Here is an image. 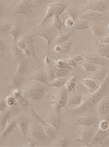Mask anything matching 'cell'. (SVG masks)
<instances>
[{
  "mask_svg": "<svg viewBox=\"0 0 109 147\" xmlns=\"http://www.w3.org/2000/svg\"><path fill=\"white\" fill-rule=\"evenodd\" d=\"M109 90V71L108 75L106 76L105 79L103 80V82L101 84L100 87L98 88V90L96 91H95L94 93H91V96H89L88 99L84 100V102L77 109L71 110V111H76V112H86L89 110L93 109L98 103V102L104 96L107 95V93L108 92Z\"/></svg>",
  "mask_w": 109,
  "mask_h": 147,
  "instance_id": "1",
  "label": "cell"
},
{
  "mask_svg": "<svg viewBox=\"0 0 109 147\" xmlns=\"http://www.w3.org/2000/svg\"><path fill=\"white\" fill-rule=\"evenodd\" d=\"M68 102V92L65 87H62V90L55 95L51 101V107L55 112V115L61 120V111L66 106Z\"/></svg>",
  "mask_w": 109,
  "mask_h": 147,
  "instance_id": "2",
  "label": "cell"
},
{
  "mask_svg": "<svg viewBox=\"0 0 109 147\" xmlns=\"http://www.w3.org/2000/svg\"><path fill=\"white\" fill-rule=\"evenodd\" d=\"M46 88L45 84L35 82L32 85L26 88L23 90L22 94L28 100L38 101V100H40V99H41L43 97V96L45 94V91H46Z\"/></svg>",
  "mask_w": 109,
  "mask_h": 147,
  "instance_id": "3",
  "label": "cell"
},
{
  "mask_svg": "<svg viewBox=\"0 0 109 147\" xmlns=\"http://www.w3.org/2000/svg\"><path fill=\"white\" fill-rule=\"evenodd\" d=\"M83 10H93L97 12H104L108 9V4L102 0H89L86 1L81 7Z\"/></svg>",
  "mask_w": 109,
  "mask_h": 147,
  "instance_id": "4",
  "label": "cell"
},
{
  "mask_svg": "<svg viewBox=\"0 0 109 147\" xmlns=\"http://www.w3.org/2000/svg\"><path fill=\"white\" fill-rule=\"evenodd\" d=\"M33 7L32 0H19L15 4L14 14L28 16L33 13Z\"/></svg>",
  "mask_w": 109,
  "mask_h": 147,
  "instance_id": "5",
  "label": "cell"
},
{
  "mask_svg": "<svg viewBox=\"0 0 109 147\" xmlns=\"http://www.w3.org/2000/svg\"><path fill=\"white\" fill-rule=\"evenodd\" d=\"M96 131V128L95 127V126H92V127H83V130H82V133L80 134V136L76 139V141L77 142H80V143H83L84 145H86L87 146H89L90 144V141L95 134Z\"/></svg>",
  "mask_w": 109,
  "mask_h": 147,
  "instance_id": "6",
  "label": "cell"
},
{
  "mask_svg": "<svg viewBox=\"0 0 109 147\" xmlns=\"http://www.w3.org/2000/svg\"><path fill=\"white\" fill-rule=\"evenodd\" d=\"M28 132L31 134V136L38 141L44 142V141L48 140V138L46 137V135L43 130L42 125L38 122H35V124L29 127Z\"/></svg>",
  "mask_w": 109,
  "mask_h": 147,
  "instance_id": "7",
  "label": "cell"
},
{
  "mask_svg": "<svg viewBox=\"0 0 109 147\" xmlns=\"http://www.w3.org/2000/svg\"><path fill=\"white\" fill-rule=\"evenodd\" d=\"M98 122H99L98 118L89 115H81L71 121V123H72L75 126H83V127L96 126V124H98Z\"/></svg>",
  "mask_w": 109,
  "mask_h": 147,
  "instance_id": "8",
  "label": "cell"
},
{
  "mask_svg": "<svg viewBox=\"0 0 109 147\" xmlns=\"http://www.w3.org/2000/svg\"><path fill=\"white\" fill-rule=\"evenodd\" d=\"M17 127H19L23 138H26L28 133V129H29V118L24 115H20L15 117V119Z\"/></svg>",
  "mask_w": 109,
  "mask_h": 147,
  "instance_id": "9",
  "label": "cell"
},
{
  "mask_svg": "<svg viewBox=\"0 0 109 147\" xmlns=\"http://www.w3.org/2000/svg\"><path fill=\"white\" fill-rule=\"evenodd\" d=\"M109 136V129L108 130H102L100 128H97L91 141L89 146H94V145H100L102 146V144L103 140H105Z\"/></svg>",
  "mask_w": 109,
  "mask_h": 147,
  "instance_id": "10",
  "label": "cell"
},
{
  "mask_svg": "<svg viewBox=\"0 0 109 147\" xmlns=\"http://www.w3.org/2000/svg\"><path fill=\"white\" fill-rule=\"evenodd\" d=\"M97 112L100 117H103L109 113V96H104L97 103Z\"/></svg>",
  "mask_w": 109,
  "mask_h": 147,
  "instance_id": "11",
  "label": "cell"
},
{
  "mask_svg": "<svg viewBox=\"0 0 109 147\" xmlns=\"http://www.w3.org/2000/svg\"><path fill=\"white\" fill-rule=\"evenodd\" d=\"M55 9H56V3H48V5L46 7L42 21L38 25V27L44 26L52 17H53V16L55 15Z\"/></svg>",
  "mask_w": 109,
  "mask_h": 147,
  "instance_id": "12",
  "label": "cell"
},
{
  "mask_svg": "<svg viewBox=\"0 0 109 147\" xmlns=\"http://www.w3.org/2000/svg\"><path fill=\"white\" fill-rule=\"evenodd\" d=\"M11 95H13L15 97V99H16V101L18 102V105L21 106L22 108H28L30 106L29 100L23 96V94H22V92L21 91L20 89L12 90Z\"/></svg>",
  "mask_w": 109,
  "mask_h": 147,
  "instance_id": "13",
  "label": "cell"
},
{
  "mask_svg": "<svg viewBox=\"0 0 109 147\" xmlns=\"http://www.w3.org/2000/svg\"><path fill=\"white\" fill-rule=\"evenodd\" d=\"M84 102V98L83 96L80 95H74L73 96H71L69 101L67 102V108L70 110H74L77 108H79L83 103Z\"/></svg>",
  "mask_w": 109,
  "mask_h": 147,
  "instance_id": "14",
  "label": "cell"
},
{
  "mask_svg": "<svg viewBox=\"0 0 109 147\" xmlns=\"http://www.w3.org/2000/svg\"><path fill=\"white\" fill-rule=\"evenodd\" d=\"M83 19L86 21H90V22H99L100 20L103 19V15L101 12L97 11H93V10H85V12L83 15Z\"/></svg>",
  "mask_w": 109,
  "mask_h": 147,
  "instance_id": "15",
  "label": "cell"
},
{
  "mask_svg": "<svg viewBox=\"0 0 109 147\" xmlns=\"http://www.w3.org/2000/svg\"><path fill=\"white\" fill-rule=\"evenodd\" d=\"M36 36L39 38H41L46 42V46L49 47V46H51L52 42L54 40L55 34L52 30H42L41 32L37 33Z\"/></svg>",
  "mask_w": 109,
  "mask_h": 147,
  "instance_id": "16",
  "label": "cell"
},
{
  "mask_svg": "<svg viewBox=\"0 0 109 147\" xmlns=\"http://www.w3.org/2000/svg\"><path fill=\"white\" fill-rule=\"evenodd\" d=\"M73 43V40H68L66 42H64L62 44H59V45H54L53 47V51L57 53H68L71 51V46Z\"/></svg>",
  "mask_w": 109,
  "mask_h": 147,
  "instance_id": "17",
  "label": "cell"
},
{
  "mask_svg": "<svg viewBox=\"0 0 109 147\" xmlns=\"http://www.w3.org/2000/svg\"><path fill=\"white\" fill-rule=\"evenodd\" d=\"M25 43L27 44L28 47L29 48V50L31 51L32 54H33V58L38 62L40 63V60H39V58L37 56V52H36V49H35V46H34V40H33V36L30 35V34H27L25 35L24 37H22Z\"/></svg>",
  "mask_w": 109,
  "mask_h": 147,
  "instance_id": "18",
  "label": "cell"
},
{
  "mask_svg": "<svg viewBox=\"0 0 109 147\" xmlns=\"http://www.w3.org/2000/svg\"><path fill=\"white\" fill-rule=\"evenodd\" d=\"M22 33V24L20 22H15V24H13L11 29L9 32V34L14 41H17V40L21 37Z\"/></svg>",
  "mask_w": 109,
  "mask_h": 147,
  "instance_id": "19",
  "label": "cell"
},
{
  "mask_svg": "<svg viewBox=\"0 0 109 147\" xmlns=\"http://www.w3.org/2000/svg\"><path fill=\"white\" fill-rule=\"evenodd\" d=\"M82 83L91 93H94L95 91H96L98 90V88L100 87L99 83L94 78H83Z\"/></svg>",
  "mask_w": 109,
  "mask_h": 147,
  "instance_id": "20",
  "label": "cell"
},
{
  "mask_svg": "<svg viewBox=\"0 0 109 147\" xmlns=\"http://www.w3.org/2000/svg\"><path fill=\"white\" fill-rule=\"evenodd\" d=\"M28 67H29V64H28V59H23L22 60H21L20 62L17 63V67L15 71V75L22 76L23 74L28 72Z\"/></svg>",
  "mask_w": 109,
  "mask_h": 147,
  "instance_id": "21",
  "label": "cell"
},
{
  "mask_svg": "<svg viewBox=\"0 0 109 147\" xmlns=\"http://www.w3.org/2000/svg\"><path fill=\"white\" fill-rule=\"evenodd\" d=\"M17 127V124L15 122V120H11L8 122V124L6 125V127H4V129L2 131L1 133V139L2 140H4L6 139Z\"/></svg>",
  "mask_w": 109,
  "mask_h": 147,
  "instance_id": "22",
  "label": "cell"
},
{
  "mask_svg": "<svg viewBox=\"0 0 109 147\" xmlns=\"http://www.w3.org/2000/svg\"><path fill=\"white\" fill-rule=\"evenodd\" d=\"M85 57V61H89V62H91L95 65H97L98 66L99 65H105L108 62V59L103 58V57H101L99 56L98 54L97 55H89V56H84Z\"/></svg>",
  "mask_w": 109,
  "mask_h": 147,
  "instance_id": "23",
  "label": "cell"
},
{
  "mask_svg": "<svg viewBox=\"0 0 109 147\" xmlns=\"http://www.w3.org/2000/svg\"><path fill=\"white\" fill-rule=\"evenodd\" d=\"M29 79L30 80H34V82H38V83L43 84L45 85H46L48 84L47 75H46V72L44 71H38L36 73H34Z\"/></svg>",
  "mask_w": 109,
  "mask_h": 147,
  "instance_id": "24",
  "label": "cell"
},
{
  "mask_svg": "<svg viewBox=\"0 0 109 147\" xmlns=\"http://www.w3.org/2000/svg\"><path fill=\"white\" fill-rule=\"evenodd\" d=\"M42 127H43V130H44L46 137L48 138V140H53V139H55L57 137L59 130L56 129L54 127L51 126L50 124H48L46 122L45 125L42 126Z\"/></svg>",
  "mask_w": 109,
  "mask_h": 147,
  "instance_id": "25",
  "label": "cell"
},
{
  "mask_svg": "<svg viewBox=\"0 0 109 147\" xmlns=\"http://www.w3.org/2000/svg\"><path fill=\"white\" fill-rule=\"evenodd\" d=\"M11 111H12L11 109H7L4 112L0 113V130L1 131H3L4 129V127L9 121L11 113H12Z\"/></svg>",
  "mask_w": 109,
  "mask_h": 147,
  "instance_id": "26",
  "label": "cell"
},
{
  "mask_svg": "<svg viewBox=\"0 0 109 147\" xmlns=\"http://www.w3.org/2000/svg\"><path fill=\"white\" fill-rule=\"evenodd\" d=\"M73 32H74V30H73V29H71V31H69V32H66V33H61V34H58V35H57V37L53 40V43H54V45H59V44H62V43H64V42L68 41V40H69V39H70V37H71V35L73 34Z\"/></svg>",
  "mask_w": 109,
  "mask_h": 147,
  "instance_id": "27",
  "label": "cell"
},
{
  "mask_svg": "<svg viewBox=\"0 0 109 147\" xmlns=\"http://www.w3.org/2000/svg\"><path fill=\"white\" fill-rule=\"evenodd\" d=\"M98 42V41H97ZM97 54L109 60V44H104L98 42L97 45Z\"/></svg>",
  "mask_w": 109,
  "mask_h": 147,
  "instance_id": "28",
  "label": "cell"
},
{
  "mask_svg": "<svg viewBox=\"0 0 109 147\" xmlns=\"http://www.w3.org/2000/svg\"><path fill=\"white\" fill-rule=\"evenodd\" d=\"M22 82H23V77L22 76L14 75L9 80V88H10V90L20 89L21 86H22Z\"/></svg>",
  "mask_w": 109,
  "mask_h": 147,
  "instance_id": "29",
  "label": "cell"
},
{
  "mask_svg": "<svg viewBox=\"0 0 109 147\" xmlns=\"http://www.w3.org/2000/svg\"><path fill=\"white\" fill-rule=\"evenodd\" d=\"M68 78H56L52 82H49L46 86L49 88H62L65 85Z\"/></svg>",
  "mask_w": 109,
  "mask_h": 147,
  "instance_id": "30",
  "label": "cell"
},
{
  "mask_svg": "<svg viewBox=\"0 0 109 147\" xmlns=\"http://www.w3.org/2000/svg\"><path fill=\"white\" fill-rule=\"evenodd\" d=\"M77 75H72L70 78H68L65 87L67 90V92L71 93L76 90L77 87Z\"/></svg>",
  "mask_w": 109,
  "mask_h": 147,
  "instance_id": "31",
  "label": "cell"
},
{
  "mask_svg": "<svg viewBox=\"0 0 109 147\" xmlns=\"http://www.w3.org/2000/svg\"><path fill=\"white\" fill-rule=\"evenodd\" d=\"M79 65L83 68L84 71L87 73H94V72L97 71V70H98L97 65H95V64L89 62V61H83Z\"/></svg>",
  "mask_w": 109,
  "mask_h": 147,
  "instance_id": "32",
  "label": "cell"
},
{
  "mask_svg": "<svg viewBox=\"0 0 109 147\" xmlns=\"http://www.w3.org/2000/svg\"><path fill=\"white\" fill-rule=\"evenodd\" d=\"M89 28V23L87 22L86 20L84 19H77L75 21V23L72 27V29L74 31H77V30H86Z\"/></svg>",
  "mask_w": 109,
  "mask_h": 147,
  "instance_id": "33",
  "label": "cell"
},
{
  "mask_svg": "<svg viewBox=\"0 0 109 147\" xmlns=\"http://www.w3.org/2000/svg\"><path fill=\"white\" fill-rule=\"evenodd\" d=\"M46 122H47L48 124H50L51 126L54 127L56 129L59 130L60 128V125H61V120L56 115H49L46 120Z\"/></svg>",
  "mask_w": 109,
  "mask_h": 147,
  "instance_id": "34",
  "label": "cell"
},
{
  "mask_svg": "<svg viewBox=\"0 0 109 147\" xmlns=\"http://www.w3.org/2000/svg\"><path fill=\"white\" fill-rule=\"evenodd\" d=\"M12 56H13V59H15V61L16 63H18L21 60H22L23 59H25V54L16 45L14 46V47L12 49Z\"/></svg>",
  "mask_w": 109,
  "mask_h": 147,
  "instance_id": "35",
  "label": "cell"
},
{
  "mask_svg": "<svg viewBox=\"0 0 109 147\" xmlns=\"http://www.w3.org/2000/svg\"><path fill=\"white\" fill-rule=\"evenodd\" d=\"M89 28H91V31H92L93 34H94L97 39H99L100 37L103 36V34H104V30H103V28H102L99 25H97V24H90V25H89Z\"/></svg>",
  "mask_w": 109,
  "mask_h": 147,
  "instance_id": "36",
  "label": "cell"
},
{
  "mask_svg": "<svg viewBox=\"0 0 109 147\" xmlns=\"http://www.w3.org/2000/svg\"><path fill=\"white\" fill-rule=\"evenodd\" d=\"M67 8V3L65 2H56V9H55V15L61 16Z\"/></svg>",
  "mask_w": 109,
  "mask_h": 147,
  "instance_id": "37",
  "label": "cell"
},
{
  "mask_svg": "<svg viewBox=\"0 0 109 147\" xmlns=\"http://www.w3.org/2000/svg\"><path fill=\"white\" fill-rule=\"evenodd\" d=\"M52 26H53L55 28H57L58 30H59V31L64 28L65 23H64L63 20L60 18V16H56V15H54V16H53Z\"/></svg>",
  "mask_w": 109,
  "mask_h": 147,
  "instance_id": "38",
  "label": "cell"
},
{
  "mask_svg": "<svg viewBox=\"0 0 109 147\" xmlns=\"http://www.w3.org/2000/svg\"><path fill=\"white\" fill-rule=\"evenodd\" d=\"M52 146L57 147H68L70 146V140L67 137H63L58 140L52 144Z\"/></svg>",
  "mask_w": 109,
  "mask_h": 147,
  "instance_id": "39",
  "label": "cell"
},
{
  "mask_svg": "<svg viewBox=\"0 0 109 147\" xmlns=\"http://www.w3.org/2000/svg\"><path fill=\"white\" fill-rule=\"evenodd\" d=\"M54 73H55L56 78H67L70 75V70L56 68V69H54Z\"/></svg>",
  "mask_w": 109,
  "mask_h": 147,
  "instance_id": "40",
  "label": "cell"
},
{
  "mask_svg": "<svg viewBox=\"0 0 109 147\" xmlns=\"http://www.w3.org/2000/svg\"><path fill=\"white\" fill-rule=\"evenodd\" d=\"M5 101H6L8 107H9V108H16L18 106V102H17L15 97L11 94L5 97Z\"/></svg>",
  "mask_w": 109,
  "mask_h": 147,
  "instance_id": "41",
  "label": "cell"
},
{
  "mask_svg": "<svg viewBox=\"0 0 109 147\" xmlns=\"http://www.w3.org/2000/svg\"><path fill=\"white\" fill-rule=\"evenodd\" d=\"M30 115H31V116L34 118V120L35 122H38V123L41 124L42 126L45 125V124L46 123V122L45 121V120H43V119L40 116V115H39L34 109H30Z\"/></svg>",
  "mask_w": 109,
  "mask_h": 147,
  "instance_id": "42",
  "label": "cell"
},
{
  "mask_svg": "<svg viewBox=\"0 0 109 147\" xmlns=\"http://www.w3.org/2000/svg\"><path fill=\"white\" fill-rule=\"evenodd\" d=\"M13 24L11 22H1L0 23V33L1 34H9Z\"/></svg>",
  "mask_w": 109,
  "mask_h": 147,
  "instance_id": "43",
  "label": "cell"
},
{
  "mask_svg": "<svg viewBox=\"0 0 109 147\" xmlns=\"http://www.w3.org/2000/svg\"><path fill=\"white\" fill-rule=\"evenodd\" d=\"M108 71L107 70H102L96 75H95L94 79H96L98 83H101L102 84L103 82V80L105 79L106 76L108 75Z\"/></svg>",
  "mask_w": 109,
  "mask_h": 147,
  "instance_id": "44",
  "label": "cell"
},
{
  "mask_svg": "<svg viewBox=\"0 0 109 147\" xmlns=\"http://www.w3.org/2000/svg\"><path fill=\"white\" fill-rule=\"evenodd\" d=\"M56 66L57 68H62V69H68V70H72V68L67 63L66 59H59L56 62Z\"/></svg>",
  "mask_w": 109,
  "mask_h": 147,
  "instance_id": "45",
  "label": "cell"
},
{
  "mask_svg": "<svg viewBox=\"0 0 109 147\" xmlns=\"http://www.w3.org/2000/svg\"><path fill=\"white\" fill-rule=\"evenodd\" d=\"M7 50V45L4 42V40L2 39V37L0 36V56L2 58H3L4 56V53Z\"/></svg>",
  "mask_w": 109,
  "mask_h": 147,
  "instance_id": "46",
  "label": "cell"
},
{
  "mask_svg": "<svg viewBox=\"0 0 109 147\" xmlns=\"http://www.w3.org/2000/svg\"><path fill=\"white\" fill-rule=\"evenodd\" d=\"M98 128L102 130H108L109 129V121L106 120H102L100 122H98Z\"/></svg>",
  "mask_w": 109,
  "mask_h": 147,
  "instance_id": "47",
  "label": "cell"
},
{
  "mask_svg": "<svg viewBox=\"0 0 109 147\" xmlns=\"http://www.w3.org/2000/svg\"><path fill=\"white\" fill-rule=\"evenodd\" d=\"M46 72V75H47L48 83H49V82H52V80H54V79L56 78V77H55V73H54V69L50 68V69H48Z\"/></svg>",
  "mask_w": 109,
  "mask_h": 147,
  "instance_id": "48",
  "label": "cell"
},
{
  "mask_svg": "<svg viewBox=\"0 0 109 147\" xmlns=\"http://www.w3.org/2000/svg\"><path fill=\"white\" fill-rule=\"evenodd\" d=\"M7 109H8V105L6 103L5 98L1 97L0 98V113H3Z\"/></svg>",
  "mask_w": 109,
  "mask_h": 147,
  "instance_id": "49",
  "label": "cell"
},
{
  "mask_svg": "<svg viewBox=\"0 0 109 147\" xmlns=\"http://www.w3.org/2000/svg\"><path fill=\"white\" fill-rule=\"evenodd\" d=\"M64 23H65V26H66L67 28H72V27H73L74 23H75V21H74L72 18H71V17H68V18H66V20L64 22Z\"/></svg>",
  "mask_w": 109,
  "mask_h": 147,
  "instance_id": "50",
  "label": "cell"
},
{
  "mask_svg": "<svg viewBox=\"0 0 109 147\" xmlns=\"http://www.w3.org/2000/svg\"><path fill=\"white\" fill-rule=\"evenodd\" d=\"M49 1L50 0H32V4L33 6H40V5L46 3Z\"/></svg>",
  "mask_w": 109,
  "mask_h": 147,
  "instance_id": "51",
  "label": "cell"
},
{
  "mask_svg": "<svg viewBox=\"0 0 109 147\" xmlns=\"http://www.w3.org/2000/svg\"><path fill=\"white\" fill-rule=\"evenodd\" d=\"M98 42L100 43H104V44H109V34L102 36L98 39Z\"/></svg>",
  "mask_w": 109,
  "mask_h": 147,
  "instance_id": "52",
  "label": "cell"
},
{
  "mask_svg": "<svg viewBox=\"0 0 109 147\" xmlns=\"http://www.w3.org/2000/svg\"><path fill=\"white\" fill-rule=\"evenodd\" d=\"M44 63L46 65H52V60L51 59V57L49 55H46L44 58Z\"/></svg>",
  "mask_w": 109,
  "mask_h": 147,
  "instance_id": "53",
  "label": "cell"
},
{
  "mask_svg": "<svg viewBox=\"0 0 109 147\" xmlns=\"http://www.w3.org/2000/svg\"><path fill=\"white\" fill-rule=\"evenodd\" d=\"M4 9H5V5L3 3V2L2 0H0V20L3 18V16L4 14Z\"/></svg>",
  "mask_w": 109,
  "mask_h": 147,
  "instance_id": "54",
  "label": "cell"
},
{
  "mask_svg": "<svg viewBox=\"0 0 109 147\" xmlns=\"http://www.w3.org/2000/svg\"><path fill=\"white\" fill-rule=\"evenodd\" d=\"M68 16H69V17L72 18L74 21H76V20L77 19V12H74V11H69Z\"/></svg>",
  "mask_w": 109,
  "mask_h": 147,
  "instance_id": "55",
  "label": "cell"
},
{
  "mask_svg": "<svg viewBox=\"0 0 109 147\" xmlns=\"http://www.w3.org/2000/svg\"><path fill=\"white\" fill-rule=\"evenodd\" d=\"M23 146H35V144L29 139L26 140V143L23 145Z\"/></svg>",
  "mask_w": 109,
  "mask_h": 147,
  "instance_id": "56",
  "label": "cell"
},
{
  "mask_svg": "<svg viewBox=\"0 0 109 147\" xmlns=\"http://www.w3.org/2000/svg\"><path fill=\"white\" fill-rule=\"evenodd\" d=\"M109 146V136L105 140H103V142L102 144V146Z\"/></svg>",
  "mask_w": 109,
  "mask_h": 147,
  "instance_id": "57",
  "label": "cell"
},
{
  "mask_svg": "<svg viewBox=\"0 0 109 147\" xmlns=\"http://www.w3.org/2000/svg\"><path fill=\"white\" fill-rule=\"evenodd\" d=\"M103 119H104V120H106V121H109V113L108 114H107L106 115H104V116H103Z\"/></svg>",
  "mask_w": 109,
  "mask_h": 147,
  "instance_id": "58",
  "label": "cell"
},
{
  "mask_svg": "<svg viewBox=\"0 0 109 147\" xmlns=\"http://www.w3.org/2000/svg\"><path fill=\"white\" fill-rule=\"evenodd\" d=\"M1 73H2V72H1V69H0V76H1Z\"/></svg>",
  "mask_w": 109,
  "mask_h": 147,
  "instance_id": "59",
  "label": "cell"
},
{
  "mask_svg": "<svg viewBox=\"0 0 109 147\" xmlns=\"http://www.w3.org/2000/svg\"><path fill=\"white\" fill-rule=\"evenodd\" d=\"M108 28H109V24H108Z\"/></svg>",
  "mask_w": 109,
  "mask_h": 147,
  "instance_id": "60",
  "label": "cell"
},
{
  "mask_svg": "<svg viewBox=\"0 0 109 147\" xmlns=\"http://www.w3.org/2000/svg\"><path fill=\"white\" fill-rule=\"evenodd\" d=\"M73 1H75V0H73ZM76 1H77V0H76Z\"/></svg>",
  "mask_w": 109,
  "mask_h": 147,
  "instance_id": "61",
  "label": "cell"
},
{
  "mask_svg": "<svg viewBox=\"0 0 109 147\" xmlns=\"http://www.w3.org/2000/svg\"><path fill=\"white\" fill-rule=\"evenodd\" d=\"M88 1H89V0H88Z\"/></svg>",
  "mask_w": 109,
  "mask_h": 147,
  "instance_id": "62",
  "label": "cell"
}]
</instances>
